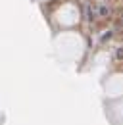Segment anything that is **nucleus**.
<instances>
[{
	"instance_id": "f03ea898",
	"label": "nucleus",
	"mask_w": 123,
	"mask_h": 125,
	"mask_svg": "<svg viewBox=\"0 0 123 125\" xmlns=\"http://www.w3.org/2000/svg\"><path fill=\"white\" fill-rule=\"evenodd\" d=\"M121 21H123V12H121Z\"/></svg>"
},
{
	"instance_id": "f257e3e1",
	"label": "nucleus",
	"mask_w": 123,
	"mask_h": 125,
	"mask_svg": "<svg viewBox=\"0 0 123 125\" xmlns=\"http://www.w3.org/2000/svg\"><path fill=\"white\" fill-rule=\"evenodd\" d=\"M115 56H117L119 60H123V46H119V48H117V52H115Z\"/></svg>"
}]
</instances>
